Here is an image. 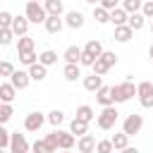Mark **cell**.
Instances as JSON below:
<instances>
[{"instance_id": "obj_1", "label": "cell", "mask_w": 153, "mask_h": 153, "mask_svg": "<svg viewBox=\"0 0 153 153\" xmlns=\"http://www.w3.org/2000/svg\"><path fill=\"white\" fill-rule=\"evenodd\" d=\"M110 93H112V103H127L131 96H136V86H134L131 76H127L122 84L110 86Z\"/></svg>"}, {"instance_id": "obj_27", "label": "cell", "mask_w": 153, "mask_h": 153, "mask_svg": "<svg viewBox=\"0 0 153 153\" xmlns=\"http://www.w3.org/2000/svg\"><path fill=\"white\" fill-rule=\"evenodd\" d=\"M76 120H81V122L88 124V122L93 120V108H91V105H79V108H76Z\"/></svg>"}, {"instance_id": "obj_29", "label": "cell", "mask_w": 153, "mask_h": 153, "mask_svg": "<svg viewBox=\"0 0 153 153\" xmlns=\"http://www.w3.org/2000/svg\"><path fill=\"white\" fill-rule=\"evenodd\" d=\"M110 143H112V148H115V151H122L124 146H129V136H127L124 131H120V134H115V136L110 139Z\"/></svg>"}, {"instance_id": "obj_11", "label": "cell", "mask_w": 153, "mask_h": 153, "mask_svg": "<svg viewBox=\"0 0 153 153\" xmlns=\"http://www.w3.org/2000/svg\"><path fill=\"white\" fill-rule=\"evenodd\" d=\"M43 26H45V31H48V33H60V31H62V26H65V19H62L60 14H48V17H45V22H43Z\"/></svg>"}, {"instance_id": "obj_52", "label": "cell", "mask_w": 153, "mask_h": 153, "mask_svg": "<svg viewBox=\"0 0 153 153\" xmlns=\"http://www.w3.org/2000/svg\"><path fill=\"white\" fill-rule=\"evenodd\" d=\"M62 153H69V151H62Z\"/></svg>"}, {"instance_id": "obj_8", "label": "cell", "mask_w": 153, "mask_h": 153, "mask_svg": "<svg viewBox=\"0 0 153 153\" xmlns=\"http://www.w3.org/2000/svg\"><path fill=\"white\" fill-rule=\"evenodd\" d=\"M10 84H12L17 91H24V88L31 84V76H29V72H24V69H14L12 76H10Z\"/></svg>"}, {"instance_id": "obj_24", "label": "cell", "mask_w": 153, "mask_h": 153, "mask_svg": "<svg viewBox=\"0 0 153 153\" xmlns=\"http://www.w3.org/2000/svg\"><path fill=\"white\" fill-rule=\"evenodd\" d=\"M100 86H103V76H98V74L84 76V88H86V91H98Z\"/></svg>"}, {"instance_id": "obj_43", "label": "cell", "mask_w": 153, "mask_h": 153, "mask_svg": "<svg viewBox=\"0 0 153 153\" xmlns=\"http://www.w3.org/2000/svg\"><path fill=\"white\" fill-rule=\"evenodd\" d=\"M0 148H10V131L5 129V124H0Z\"/></svg>"}, {"instance_id": "obj_41", "label": "cell", "mask_w": 153, "mask_h": 153, "mask_svg": "<svg viewBox=\"0 0 153 153\" xmlns=\"http://www.w3.org/2000/svg\"><path fill=\"white\" fill-rule=\"evenodd\" d=\"M12 72H14V65L7 62V60H2L0 62V76H12Z\"/></svg>"}, {"instance_id": "obj_45", "label": "cell", "mask_w": 153, "mask_h": 153, "mask_svg": "<svg viewBox=\"0 0 153 153\" xmlns=\"http://www.w3.org/2000/svg\"><path fill=\"white\" fill-rule=\"evenodd\" d=\"M117 2H120V0H100L98 5H100V7H105V10L110 12V10H115V7H117Z\"/></svg>"}, {"instance_id": "obj_3", "label": "cell", "mask_w": 153, "mask_h": 153, "mask_svg": "<svg viewBox=\"0 0 153 153\" xmlns=\"http://www.w3.org/2000/svg\"><path fill=\"white\" fill-rule=\"evenodd\" d=\"M24 17L29 19V24H43L48 14H45V10H43L41 2L29 0V2H26V10H24Z\"/></svg>"}, {"instance_id": "obj_13", "label": "cell", "mask_w": 153, "mask_h": 153, "mask_svg": "<svg viewBox=\"0 0 153 153\" xmlns=\"http://www.w3.org/2000/svg\"><path fill=\"white\" fill-rule=\"evenodd\" d=\"M10 29H12L14 36H26V33H29V19H26V17H12Z\"/></svg>"}, {"instance_id": "obj_50", "label": "cell", "mask_w": 153, "mask_h": 153, "mask_svg": "<svg viewBox=\"0 0 153 153\" xmlns=\"http://www.w3.org/2000/svg\"><path fill=\"white\" fill-rule=\"evenodd\" d=\"M0 153H7V151H5V148H0Z\"/></svg>"}, {"instance_id": "obj_18", "label": "cell", "mask_w": 153, "mask_h": 153, "mask_svg": "<svg viewBox=\"0 0 153 153\" xmlns=\"http://www.w3.org/2000/svg\"><path fill=\"white\" fill-rule=\"evenodd\" d=\"M29 76H31V81H43L48 76V67H43L41 62H36V65L29 67Z\"/></svg>"}, {"instance_id": "obj_10", "label": "cell", "mask_w": 153, "mask_h": 153, "mask_svg": "<svg viewBox=\"0 0 153 153\" xmlns=\"http://www.w3.org/2000/svg\"><path fill=\"white\" fill-rule=\"evenodd\" d=\"M76 151L79 153H93L96 151V136L93 134H84V136H79L76 139Z\"/></svg>"}, {"instance_id": "obj_16", "label": "cell", "mask_w": 153, "mask_h": 153, "mask_svg": "<svg viewBox=\"0 0 153 153\" xmlns=\"http://www.w3.org/2000/svg\"><path fill=\"white\" fill-rule=\"evenodd\" d=\"M127 26H129L131 31H141V29L146 26V17H143L141 12H134V14L127 17Z\"/></svg>"}, {"instance_id": "obj_28", "label": "cell", "mask_w": 153, "mask_h": 153, "mask_svg": "<svg viewBox=\"0 0 153 153\" xmlns=\"http://www.w3.org/2000/svg\"><path fill=\"white\" fill-rule=\"evenodd\" d=\"M43 143H45V148H48V153H57V129H53L50 134H45V139H43Z\"/></svg>"}, {"instance_id": "obj_9", "label": "cell", "mask_w": 153, "mask_h": 153, "mask_svg": "<svg viewBox=\"0 0 153 153\" xmlns=\"http://www.w3.org/2000/svg\"><path fill=\"white\" fill-rule=\"evenodd\" d=\"M43 122H45V115L43 112H29L26 120H24V129L26 131H38L43 127Z\"/></svg>"}, {"instance_id": "obj_19", "label": "cell", "mask_w": 153, "mask_h": 153, "mask_svg": "<svg viewBox=\"0 0 153 153\" xmlns=\"http://www.w3.org/2000/svg\"><path fill=\"white\" fill-rule=\"evenodd\" d=\"M96 100H98L103 108H108V105H115V103H112V93H110V86H100V88L96 91Z\"/></svg>"}, {"instance_id": "obj_32", "label": "cell", "mask_w": 153, "mask_h": 153, "mask_svg": "<svg viewBox=\"0 0 153 153\" xmlns=\"http://www.w3.org/2000/svg\"><path fill=\"white\" fill-rule=\"evenodd\" d=\"M65 62H79V57H81V48H76V45H69L67 50H65Z\"/></svg>"}, {"instance_id": "obj_40", "label": "cell", "mask_w": 153, "mask_h": 153, "mask_svg": "<svg viewBox=\"0 0 153 153\" xmlns=\"http://www.w3.org/2000/svg\"><path fill=\"white\" fill-rule=\"evenodd\" d=\"M12 38H14L12 29H0V45H10V43H12Z\"/></svg>"}, {"instance_id": "obj_12", "label": "cell", "mask_w": 153, "mask_h": 153, "mask_svg": "<svg viewBox=\"0 0 153 153\" xmlns=\"http://www.w3.org/2000/svg\"><path fill=\"white\" fill-rule=\"evenodd\" d=\"M84 14L79 12V10H69L67 14H65V26H69V29H81L84 26Z\"/></svg>"}, {"instance_id": "obj_7", "label": "cell", "mask_w": 153, "mask_h": 153, "mask_svg": "<svg viewBox=\"0 0 153 153\" xmlns=\"http://www.w3.org/2000/svg\"><path fill=\"white\" fill-rule=\"evenodd\" d=\"M29 148L31 146H29L24 134H19V131L10 134V153H29Z\"/></svg>"}, {"instance_id": "obj_36", "label": "cell", "mask_w": 153, "mask_h": 153, "mask_svg": "<svg viewBox=\"0 0 153 153\" xmlns=\"http://www.w3.org/2000/svg\"><path fill=\"white\" fill-rule=\"evenodd\" d=\"M115 148H112V143H110V139H103V141H96V151L93 153H112Z\"/></svg>"}, {"instance_id": "obj_33", "label": "cell", "mask_w": 153, "mask_h": 153, "mask_svg": "<svg viewBox=\"0 0 153 153\" xmlns=\"http://www.w3.org/2000/svg\"><path fill=\"white\" fill-rule=\"evenodd\" d=\"M45 120H48V122H50V124H53V127L57 129V127H60V124L65 122V112H62V110H50Z\"/></svg>"}, {"instance_id": "obj_51", "label": "cell", "mask_w": 153, "mask_h": 153, "mask_svg": "<svg viewBox=\"0 0 153 153\" xmlns=\"http://www.w3.org/2000/svg\"><path fill=\"white\" fill-rule=\"evenodd\" d=\"M36 2H43V0H36Z\"/></svg>"}, {"instance_id": "obj_35", "label": "cell", "mask_w": 153, "mask_h": 153, "mask_svg": "<svg viewBox=\"0 0 153 153\" xmlns=\"http://www.w3.org/2000/svg\"><path fill=\"white\" fill-rule=\"evenodd\" d=\"M19 62H22L24 67H31V65L38 62V55H36L33 50H31V53H22V55H19Z\"/></svg>"}, {"instance_id": "obj_48", "label": "cell", "mask_w": 153, "mask_h": 153, "mask_svg": "<svg viewBox=\"0 0 153 153\" xmlns=\"http://www.w3.org/2000/svg\"><path fill=\"white\" fill-rule=\"evenodd\" d=\"M148 57H151V60H153V45H151V48H148Z\"/></svg>"}, {"instance_id": "obj_4", "label": "cell", "mask_w": 153, "mask_h": 153, "mask_svg": "<svg viewBox=\"0 0 153 153\" xmlns=\"http://www.w3.org/2000/svg\"><path fill=\"white\" fill-rule=\"evenodd\" d=\"M117 117H120V112H117V108L115 105H108V108H103L100 110V115H98V127L103 129V131H108V129H112L115 124H117Z\"/></svg>"}, {"instance_id": "obj_38", "label": "cell", "mask_w": 153, "mask_h": 153, "mask_svg": "<svg viewBox=\"0 0 153 153\" xmlns=\"http://www.w3.org/2000/svg\"><path fill=\"white\" fill-rule=\"evenodd\" d=\"M91 67H93V74H98V76H103V74H108V72H110V67H108V65H105L100 57H98V60H96Z\"/></svg>"}, {"instance_id": "obj_20", "label": "cell", "mask_w": 153, "mask_h": 153, "mask_svg": "<svg viewBox=\"0 0 153 153\" xmlns=\"http://www.w3.org/2000/svg\"><path fill=\"white\" fill-rule=\"evenodd\" d=\"M41 5H43V10H45V14H62V12H65L62 0H43Z\"/></svg>"}, {"instance_id": "obj_34", "label": "cell", "mask_w": 153, "mask_h": 153, "mask_svg": "<svg viewBox=\"0 0 153 153\" xmlns=\"http://www.w3.org/2000/svg\"><path fill=\"white\" fill-rule=\"evenodd\" d=\"M122 10L127 14H134V12L141 10V0H122Z\"/></svg>"}, {"instance_id": "obj_44", "label": "cell", "mask_w": 153, "mask_h": 153, "mask_svg": "<svg viewBox=\"0 0 153 153\" xmlns=\"http://www.w3.org/2000/svg\"><path fill=\"white\" fill-rule=\"evenodd\" d=\"M31 151H33V153H48V148H45V143H43V139H38V141H33V143H31Z\"/></svg>"}, {"instance_id": "obj_39", "label": "cell", "mask_w": 153, "mask_h": 153, "mask_svg": "<svg viewBox=\"0 0 153 153\" xmlns=\"http://www.w3.org/2000/svg\"><path fill=\"white\" fill-rule=\"evenodd\" d=\"M146 19H153V0H143L141 2V10H139Z\"/></svg>"}, {"instance_id": "obj_22", "label": "cell", "mask_w": 153, "mask_h": 153, "mask_svg": "<svg viewBox=\"0 0 153 153\" xmlns=\"http://www.w3.org/2000/svg\"><path fill=\"white\" fill-rule=\"evenodd\" d=\"M127 12L122 10V7H115V10H110V22L115 24V26H122V24H127Z\"/></svg>"}, {"instance_id": "obj_49", "label": "cell", "mask_w": 153, "mask_h": 153, "mask_svg": "<svg viewBox=\"0 0 153 153\" xmlns=\"http://www.w3.org/2000/svg\"><path fill=\"white\" fill-rule=\"evenodd\" d=\"M151 33H153V19H151Z\"/></svg>"}, {"instance_id": "obj_15", "label": "cell", "mask_w": 153, "mask_h": 153, "mask_svg": "<svg viewBox=\"0 0 153 153\" xmlns=\"http://www.w3.org/2000/svg\"><path fill=\"white\" fill-rule=\"evenodd\" d=\"M62 74H65L67 81H76V79L81 76V65H79V62H65Z\"/></svg>"}, {"instance_id": "obj_26", "label": "cell", "mask_w": 153, "mask_h": 153, "mask_svg": "<svg viewBox=\"0 0 153 153\" xmlns=\"http://www.w3.org/2000/svg\"><path fill=\"white\" fill-rule=\"evenodd\" d=\"M38 62H41L43 67H50V65L57 62V53H55V50H43V53L38 55Z\"/></svg>"}, {"instance_id": "obj_31", "label": "cell", "mask_w": 153, "mask_h": 153, "mask_svg": "<svg viewBox=\"0 0 153 153\" xmlns=\"http://www.w3.org/2000/svg\"><path fill=\"white\" fill-rule=\"evenodd\" d=\"M14 110H12V103H0V124H7L12 120Z\"/></svg>"}, {"instance_id": "obj_21", "label": "cell", "mask_w": 153, "mask_h": 153, "mask_svg": "<svg viewBox=\"0 0 153 153\" xmlns=\"http://www.w3.org/2000/svg\"><path fill=\"white\" fill-rule=\"evenodd\" d=\"M131 36H134V31H131L127 24H122V26H115V41H120V43H127V41H131Z\"/></svg>"}, {"instance_id": "obj_6", "label": "cell", "mask_w": 153, "mask_h": 153, "mask_svg": "<svg viewBox=\"0 0 153 153\" xmlns=\"http://www.w3.org/2000/svg\"><path fill=\"white\" fill-rule=\"evenodd\" d=\"M136 96H139L141 108H153V84L151 81L136 84Z\"/></svg>"}, {"instance_id": "obj_5", "label": "cell", "mask_w": 153, "mask_h": 153, "mask_svg": "<svg viewBox=\"0 0 153 153\" xmlns=\"http://www.w3.org/2000/svg\"><path fill=\"white\" fill-rule=\"evenodd\" d=\"M141 127H143V117H141V115H136V112L127 115V117H124V122H122V131H124L127 136L139 134V131H141Z\"/></svg>"}, {"instance_id": "obj_37", "label": "cell", "mask_w": 153, "mask_h": 153, "mask_svg": "<svg viewBox=\"0 0 153 153\" xmlns=\"http://www.w3.org/2000/svg\"><path fill=\"white\" fill-rule=\"evenodd\" d=\"M100 60H103V62H105L110 69L117 65V55H115V53H110V50H103V53H100Z\"/></svg>"}, {"instance_id": "obj_25", "label": "cell", "mask_w": 153, "mask_h": 153, "mask_svg": "<svg viewBox=\"0 0 153 153\" xmlns=\"http://www.w3.org/2000/svg\"><path fill=\"white\" fill-rule=\"evenodd\" d=\"M69 131H72V134H74V139H79V136H84V134H86V131H88V124H86V122H81V120H76V117H74V120H72V124H69Z\"/></svg>"}, {"instance_id": "obj_42", "label": "cell", "mask_w": 153, "mask_h": 153, "mask_svg": "<svg viewBox=\"0 0 153 153\" xmlns=\"http://www.w3.org/2000/svg\"><path fill=\"white\" fill-rule=\"evenodd\" d=\"M10 24H12V14L7 10H0V29H10Z\"/></svg>"}, {"instance_id": "obj_46", "label": "cell", "mask_w": 153, "mask_h": 153, "mask_svg": "<svg viewBox=\"0 0 153 153\" xmlns=\"http://www.w3.org/2000/svg\"><path fill=\"white\" fill-rule=\"evenodd\" d=\"M122 153H139V148H131V146H124Z\"/></svg>"}, {"instance_id": "obj_14", "label": "cell", "mask_w": 153, "mask_h": 153, "mask_svg": "<svg viewBox=\"0 0 153 153\" xmlns=\"http://www.w3.org/2000/svg\"><path fill=\"white\" fill-rule=\"evenodd\" d=\"M74 143H76V139H74L72 131H62V129H57V148H60V151H69Z\"/></svg>"}, {"instance_id": "obj_47", "label": "cell", "mask_w": 153, "mask_h": 153, "mask_svg": "<svg viewBox=\"0 0 153 153\" xmlns=\"http://www.w3.org/2000/svg\"><path fill=\"white\" fill-rule=\"evenodd\" d=\"M86 2H88V5H93V7H96V5H98V2H100V0H86Z\"/></svg>"}, {"instance_id": "obj_17", "label": "cell", "mask_w": 153, "mask_h": 153, "mask_svg": "<svg viewBox=\"0 0 153 153\" xmlns=\"http://www.w3.org/2000/svg\"><path fill=\"white\" fill-rule=\"evenodd\" d=\"M17 98V88L7 81V84H0V103H12Z\"/></svg>"}, {"instance_id": "obj_23", "label": "cell", "mask_w": 153, "mask_h": 153, "mask_svg": "<svg viewBox=\"0 0 153 153\" xmlns=\"http://www.w3.org/2000/svg\"><path fill=\"white\" fill-rule=\"evenodd\" d=\"M33 50V38L26 33V36H19V41H17V53L22 55V53H31Z\"/></svg>"}, {"instance_id": "obj_2", "label": "cell", "mask_w": 153, "mask_h": 153, "mask_svg": "<svg viewBox=\"0 0 153 153\" xmlns=\"http://www.w3.org/2000/svg\"><path fill=\"white\" fill-rule=\"evenodd\" d=\"M100 53H103V43H100L98 38H91V41L84 45V50H81L79 65H81V67H91V65L100 57Z\"/></svg>"}, {"instance_id": "obj_53", "label": "cell", "mask_w": 153, "mask_h": 153, "mask_svg": "<svg viewBox=\"0 0 153 153\" xmlns=\"http://www.w3.org/2000/svg\"><path fill=\"white\" fill-rule=\"evenodd\" d=\"M141 2H143V0H141Z\"/></svg>"}, {"instance_id": "obj_30", "label": "cell", "mask_w": 153, "mask_h": 153, "mask_svg": "<svg viewBox=\"0 0 153 153\" xmlns=\"http://www.w3.org/2000/svg\"><path fill=\"white\" fill-rule=\"evenodd\" d=\"M93 19H96L98 24H108V22H110V12H108L105 7H100V5H96V7H93Z\"/></svg>"}]
</instances>
